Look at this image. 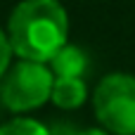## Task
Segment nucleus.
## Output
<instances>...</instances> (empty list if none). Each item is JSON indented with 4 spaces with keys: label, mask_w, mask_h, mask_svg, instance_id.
<instances>
[{
    "label": "nucleus",
    "mask_w": 135,
    "mask_h": 135,
    "mask_svg": "<svg viewBox=\"0 0 135 135\" xmlns=\"http://www.w3.org/2000/svg\"><path fill=\"white\" fill-rule=\"evenodd\" d=\"M93 112L109 135H135V76L107 74L93 90Z\"/></svg>",
    "instance_id": "obj_2"
},
{
    "label": "nucleus",
    "mask_w": 135,
    "mask_h": 135,
    "mask_svg": "<svg viewBox=\"0 0 135 135\" xmlns=\"http://www.w3.org/2000/svg\"><path fill=\"white\" fill-rule=\"evenodd\" d=\"M52 83L55 74L47 64L19 59L14 66L9 64V69L0 78V102L14 114L33 112L50 100Z\"/></svg>",
    "instance_id": "obj_3"
},
{
    "label": "nucleus",
    "mask_w": 135,
    "mask_h": 135,
    "mask_svg": "<svg viewBox=\"0 0 135 135\" xmlns=\"http://www.w3.org/2000/svg\"><path fill=\"white\" fill-rule=\"evenodd\" d=\"M47 64H50V71L55 74V78H81L88 71L90 59H88L85 50L66 43L55 52V57Z\"/></svg>",
    "instance_id": "obj_4"
},
{
    "label": "nucleus",
    "mask_w": 135,
    "mask_h": 135,
    "mask_svg": "<svg viewBox=\"0 0 135 135\" xmlns=\"http://www.w3.org/2000/svg\"><path fill=\"white\" fill-rule=\"evenodd\" d=\"M5 33L19 59L47 64L66 45L69 17L59 0H21L12 9Z\"/></svg>",
    "instance_id": "obj_1"
},
{
    "label": "nucleus",
    "mask_w": 135,
    "mask_h": 135,
    "mask_svg": "<svg viewBox=\"0 0 135 135\" xmlns=\"http://www.w3.org/2000/svg\"><path fill=\"white\" fill-rule=\"evenodd\" d=\"M12 47H9V40H7V33L0 28V78L5 76V71L9 69L12 64Z\"/></svg>",
    "instance_id": "obj_7"
},
{
    "label": "nucleus",
    "mask_w": 135,
    "mask_h": 135,
    "mask_svg": "<svg viewBox=\"0 0 135 135\" xmlns=\"http://www.w3.org/2000/svg\"><path fill=\"white\" fill-rule=\"evenodd\" d=\"M50 100L59 109H78L88 100V85L83 78H55Z\"/></svg>",
    "instance_id": "obj_5"
},
{
    "label": "nucleus",
    "mask_w": 135,
    "mask_h": 135,
    "mask_svg": "<svg viewBox=\"0 0 135 135\" xmlns=\"http://www.w3.org/2000/svg\"><path fill=\"white\" fill-rule=\"evenodd\" d=\"M0 135H52V131L47 126H43L40 121H36V119L17 116V119L0 126Z\"/></svg>",
    "instance_id": "obj_6"
},
{
    "label": "nucleus",
    "mask_w": 135,
    "mask_h": 135,
    "mask_svg": "<svg viewBox=\"0 0 135 135\" xmlns=\"http://www.w3.org/2000/svg\"><path fill=\"white\" fill-rule=\"evenodd\" d=\"M52 135H109L104 128H85V131H69V128H64V133H62V128H57V131H52Z\"/></svg>",
    "instance_id": "obj_8"
}]
</instances>
